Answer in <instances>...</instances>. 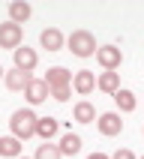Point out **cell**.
I'll return each instance as SVG.
<instances>
[{"mask_svg":"<svg viewBox=\"0 0 144 159\" xmlns=\"http://www.w3.org/2000/svg\"><path fill=\"white\" fill-rule=\"evenodd\" d=\"M141 159H144V156H141Z\"/></svg>","mask_w":144,"mask_h":159,"instance_id":"d4e9b609","label":"cell"},{"mask_svg":"<svg viewBox=\"0 0 144 159\" xmlns=\"http://www.w3.org/2000/svg\"><path fill=\"white\" fill-rule=\"evenodd\" d=\"M3 75H6V69H3V66H0V78H3Z\"/></svg>","mask_w":144,"mask_h":159,"instance_id":"603a6c76","label":"cell"},{"mask_svg":"<svg viewBox=\"0 0 144 159\" xmlns=\"http://www.w3.org/2000/svg\"><path fill=\"white\" fill-rule=\"evenodd\" d=\"M72 117H75L78 123H93V120H96V108L90 105L87 99H81V102H75V108H72Z\"/></svg>","mask_w":144,"mask_h":159,"instance_id":"e0dca14e","label":"cell"},{"mask_svg":"<svg viewBox=\"0 0 144 159\" xmlns=\"http://www.w3.org/2000/svg\"><path fill=\"white\" fill-rule=\"evenodd\" d=\"M96 87L102 90V93H111V96H114L117 90H120V72H102L96 78Z\"/></svg>","mask_w":144,"mask_h":159,"instance_id":"9a60e30c","label":"cell"},{"mask_svg":"<svg viewBox=\"0 0 144 159\" xmlns=\"http://www.w3.org/2000/svg\"><path fill=\"white\" fill-rule=\"evenodd\" d=\"M69 96H72V84L69 87H54L51 90V99H57V102H69Z\"/></svg>","mask_w":144,"mask_h":159,"instance_id":"ffe728a7","label":"cell"},{"mask_svg":"<svg viewBox=\"0 0 144 159\" xmlns=\"http://www.w3.org/2000/svg\"><path fill=\"white\" fill-rule=\"evenodd\" d=\"M39 42H42L45 51H60L63 48V33L57 27H45L42 33H39Z\"/></svg>","mask_w":144,"mask_h":159,"instance_id":"7c38bea8","label":"cell"},{"mask_svg":"<svg viewBox=\"0 0 144 159\" xmlns=\"http://www.w3.org/2000/svg\"><path fill=\"white\" fill-rule=\"evenodd\" d=\"M36 120H39V117L33 114V108H18V111H12V117H9L12 135H15L18 141L33 138V135H36Z\"/></svg>","mask_w":144,"mask_h":159,"instance_id":"6da1fadb","label":"cell"},{"mask_svg":"<svg viewBox=\"0 0 144 159\" xmlns=\"http://www.w3.org/2000/svg\"><path fill=\"white\" fill-rule=\"evenodd\" d=\"M72 90H75L78 96H90V93L96 90V72L78 69L75 75H72Z\"/></svg>","mask_w":144,"mask_h":159,"instance_id":"277c9868","label":"cell"},{"mask_svg":"<svg viewBox=\"0 0 144 159\" xmlns=\"http://www.w3.org/2000/svg\"><path fill=\"white\" fill-rule=\"evenodd\" d=\"M21 150H24V144L18 141L15 135H0V156L18 159V156H21Z\"/></svg>","mask_w":144,"mask_h":159,"instance_id":"4fadbf2b","label":"cell"},{"mask_svg":"<svg viewBox=\"0 0 144 159\" xmlns=\"http://www.w3.org/2000/svg\"><path fill=\"white\" fill-rule=\"evenodd\" d=\"M60 153L63 156H75V153L81 150V135H75V132H66V135H60Z\"/></svg>","mask_w":144,"mask_h":159,"instance_id":"ac0fdd59","label":"cell"},{"mask_svg":"<svg viewBox=\"0 0 144 159\" xmlns=\"http://www.w3.org/2000/svg\"><path fill=\"white\" fill-rule=\"evenodd\" d=\"M12 57H15V69H21V72H33L36 63H39V54H36L33 48H27V45L15 48V51H12Z\"/></svg>","mask_w":144,"mask_h":159,"instance_id":"52a82bcc","label":"cell"},{"mask_svg":"<svg viewBox=\"0 0 144 159\" xmlns=\"http://www.w3.org/2000/svg\"><path fill=\"white\" fill-rule=\"evenodd\" d=\"M30 15H33V6H30V3H24V0H12V3H9V21H12V24L21 27Z\"/></svg>","mask_w":144,"mask_h":159,"instance_id":"8fae6325","label":"cell"},{"mask_svg":"<svg viewBox=\"0 0 144 159\" xmlns=\"http://www.w3.org/2000/svg\"><path fill=\"white\" fill-rule=\"evenodd\" d=\"M66 45H69V51L75 57H93L96 54V36L90 33V30H72Z\"/></svg>","mask_w":144,"mask_h":159,"instance_id":"7a4b0ae2","label":"cell"},{"mask_svg":"<svg viewBox=\"0 0 144 159\" xmlns=\"http://www.w3.org/2000/svg\"><path fill=\"white\" fill-rule=\"evenodd\" d=\"M96 60H99V66L105 72H114V69H120V63H123V51H120L117 45H102V48H96Z\"/></svg>","mask_w":144,"mask_h":159,"instance_id":"3957f363","label":"cell"},{"mask_svg":"<svg viewBox=\"0 0 144 159\" xmlns=\"http://www.w3.org/2000/svg\"><path fill=\"white\" fill-rule=\"evenodd\" d=\"M33 81V75L30 72H21V69H12L3 75V84H6V90H12V93H18V90H27V84Z\"/></svg>","mask_w":144,"mask_h":159,"instance_id":"9c48e42d","label":"cell"},{"mask_svg":"<svg viewBox=\"0 0 144 159\" xmlns=\"http://www.w3.org/2000/svg\"><path fill=\"white\" fill-rule=\"evenodd\" d=\"M45 84H48V90H54V87H69L72 84V72L66 69V66H51V69L45 72Z\"/></svg>","mask_w":144,"mask_h":159,"instance_id":"ba28073f","label":"cell"},{"mask_svg":"<svg viewBox=\"0 0 144 159\" xmlns=\"http://www.w3.org/2000/svg\"><path fill=\"white\" fill-rule=\"evenodd\" d=\"M57 132H60V123H57L54 117H39V120H36V135H39L42 141H51Z\"/></svg>","mask_w":144,"mask_h":159,"instance_id":"5bb4252c","label":"cell"},{"mask_svg":"<svg viewBox=\"0 0 144 159\" xmlns=\"http://www.w3.org/2000/svg\"><path fill=\"white\" fill-rule=\"evenodd\" d=\"M111 159H135V153H132V150H126V147H123V150H117V153H114Z\"/></svg>","mask_w":144,"mask_h":159,"instance_id":"44dd1931","label":"cell"},{"mask_svg":"<svg viewBox=\"0 0 144 159\" xmlns=\"http://www.w3.org/2000/svg\"><path fill=\"white\" fill-rule=\"evenodd\" d=\"M114 102H117V108H120L123 114H129V111H135V108H138L135 93H132V90H126V87H120V90L114 93Z\"/></svg>","mask_w":144,"mask_h":159,"instance_id":"2e32d148","label":"cell"},{"mask_svg":"<svg viewBox=\"0 0 144 159\" xmlns=\"http://www.w3.org/2000/svg\"><path fill=\"white\" fill-rule=\"evenodd\" d=\"M24 96H27V102H30V105H39V102H45V99L51 96V90H48V84H45L42 78H33L30 84H27Z\"/></svg>","mask_w":144,"mask_h":159,"instance_id":"30bf717a","label":"cell"},{"mask_svg":"<svg viewBox=\"0 0 144 159\" xmlns=\"http://www.w3.org/2000/svg\"><path fill=\"white\" fill-rule=\"evenodd\" d=\"M96 126H99V132L108 135V138L123 132V120H120V114H117V111H105V114H99Z\"/></svg>","mask_w":144,"mask_h":159,"instance_id":"8992f818","label":"cell"},{"mask_svg":"<svg viewBox=\"0 0 144 159\" xmlns=\"http://www.w3.org/2000/svg\"><path fill=\"white\" fill-rule=\"evenodd\" d=\"M18 159H27V156H18Z\"/></svg>","mask_w":144,"mask_h":159,"instance_id":"cb8c5ba5","label":"cell"},{"mask_svg":"<svg viewBox=\"0 0 144 159\" xmlns=\"http://www.w3.org/2000/svg\"><path fill=\"white\" fill-rule=\"evenodd\" d=\"M21 39H24V33H21V27L12 24V21H3L0 24V48H21Z\"/></svg>","mask_w":144,"mask_h":159,"instance_id":"5b68a950","label":"cell"},{"mask_svg":"<svg viewBox=\"0 0 144 159\" xmlns=\"http://www.w3.org/2000/svg\"><path fill=\"white\" fill-rule=\"evenodd\" d=\"M87 159H111V156H105V153H90Z\"/></svg>","mask_w":144,"mask_h":159,"instance_id":"7402d4cb","label":"cell"},{"mask_svg":"<svg viewBox=\"0 0 144 159\" xmlns=\"http://www.w3.org/2000/svg\"><path fill=\"white\" fill-rule=\"evenodd\" d=\"M63 153H60V147L57 144H51V141H45V144H39L36 147V156L33 159H60Z\"/></svg>","mask_w":144,"mask_h":159,"instance_id":"d6986e66","label":"cell"}]
</instances>
